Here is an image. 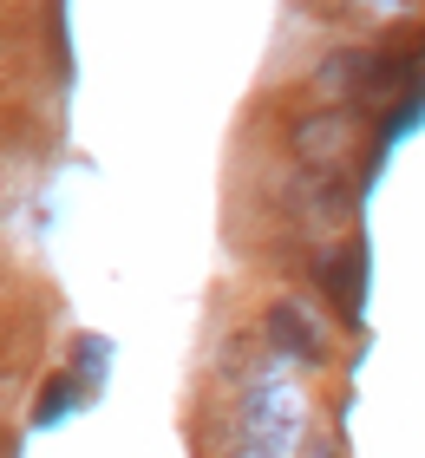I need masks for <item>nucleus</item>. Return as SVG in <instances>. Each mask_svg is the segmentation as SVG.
I'll list each match as a JSON object with an SVG mask.
<instances>
[{
	"label": "nucleus",
	"instance_id": "nucleus-5",
	"mask_svg": "<svg viewBox=\"0 0 425 458\" xmlns=\"http://www.w3.org/2000/svg\"><path fill=\"white\" fill-rule=\"evenodd\" d=\"M308 282L327 295V308L340 321H360V308H367V242H360V236L321 242L308 256Z\"/></svg>",
	"mask_w": 425,
	"mask_h": 458
},
{
	"label": "nucleus",
	"instance_id": "nucleus-2",
	"mask_svg": "<svg viewBox=\"0 0 425 458\" xmlns=\"http://www.w3.org/2000/svg\"><path fill=\"white\" fill-rule=\"evenodd\" d=\"M282 151L308 171H353V157L367 151V112L340 106V98H314L282 124Z\"/></svg>",
	"mask_w": 425,
	"mask_h": 458
},
{
	"label": "nucleus",
	"instance_id": "nucleus-8",
	"mask_svg": "<svg viewBox=\"0 0 425 458\" xmlns=\"http://www.w3.org/2000/svg\"><path fill=\"white\" fill-rule=\"evenodd\" d=\"M302 458H340V445H334V439H314V445H308Z\"/></svg>",
	"mask_w": 425,
	"mask_h": 458
},
{
	"label": "nucleus",
	"instance_id": "nucleus-7",
	"mask_svg": "<svg viewBox=\"0 0 425 458\" xmlns=\"http://www.w3.org/2000/svg\"><path fill=\"white\" fill-rule=\"evenodd\" d=\"M79 373H85V380L105 373V341H79Z\"/></svg>",
	"mask_w": 425,
	"mask_h": 458
},
{
	"label": "nucleus",
	"instance_id": "nucleus-3",
	"mask_svg": "<svg viewBox=\"0 0 425 458\" xmlns=\"http://www.w3.org/2000/svg\"><path fill=\"white\" fill-rule=\"evenodd\" d=\"M268 203H275L294 229H308V236H334V229L353 223L360 191L347 183V171H308V164H288V177L275 183Z\"/></svg>",
	"mask_w": 425,
	"mask_h": 458
},
{
	"label": "nucleus",
	"instance_id": "nucleus-6",
	"mask_svg": "<svg viewBox=\"0 0 425 458\" xmlns=\"http://www.w3.org/2000/svg\"><path fill=\"white\" fill-rule=\"evenodd\" d=\"M327 13L347 27H399L419 13V0H327Z\"/></svg>",
	"mask_w": 425,
	"mask_h": 458
},
{
	"label": "nucleus",
	"instance_id": "nucleus-1",
	"mask_svg": "<svg viewBox=\"0 0 425 458\" xmlns=\"http://www.w3.org/2000/svg\"><path fill=\"white\" fill-rule=\"evenodd\" d=\"M308 439V393L288 380L282 360L249 373L236 386V445H255L268 458H294Z\"/></svg>",
	"mask_w": 425,
	"mask_h": 458
},
{
	"label": "nucleus",
	"instance_id": "nucleus-4",
	"mask_svg": "<svg viewBox=\"0 0 425 458\" xmlns=\"http://www.w3.org/2000/svg\"><path fill=\"white\" fill-rule=\"evenodd\" d=\"M255 335H262V347L282 367H327L334 360V327L308 295H275L262 308V321H255Z\"/></svg>",
	"mask_w": 425,
	"mask_h": 458
}]
</instances>
